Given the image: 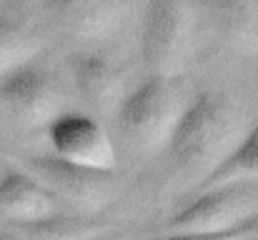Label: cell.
<instances>
[{
	"mask_svg": "<svg viewBox=\"0 0 258 240\" xmlns=\"http://www.w3.org/2000/svg\"><path fill=\"white\" fill-rule=\"evenodd\" d=\"M248 130L241 108L221 93H198L188 100L166 145L173 180L196 190Z\"/></svg>",
	"mask_w": 258,
	"mask_h": 240,
	"instance_id": "obj_1",
	"label": "cell"
},
{
	"mask_svg": "<svg viewBox=\"0 0 258 240\" xmlns=\"http://www.w3.org/2000/svg\"><path fill=\"white\" fill-rule=\"evenodd\" d=\"M188 100L178 78L143 80L136 90L125 93L115 113L123 138L138 153L166 150Z\"/></svg>",
	"mask_w": 258,
	"mask_h": 240,
	"instance_id": "obj_2",
	"label": "cell"
},
{
	"mask_svg": "<svg viewBox=\"0 0 258 240\" xmlns=\"http://www.w3.org/2000/svg\"><path fill=\"white\" fill-rule=\"evenodd\" d=\"M258 220V185H223L193 198L156 228V235H216Z\"/></svg>",
	"mask_w": 258,
	"mask_h": 240,
	"instance_id": "obj_3",
	"label": "cell"
},
{
	"mask_svg": "<svg viewBox=\"0 0 258 240\" xmlns=\"http://www.w3.org/2000/svg\"><path fill=\"white\" fill-rule=\"evenodd\" d=\"M20 168L30 173L38 183H43L48 193L60 203V208L66 205L73 215L95 218L115 200L118 193L115 173L81 168L55 158L53 153L25 155L20 158Z\"/></svg>",
	"mask_w": 258,
	"mask_h": 240,
	"instance_id": "obj_4",
	"label": "cell"
},
{
	"mask_svg": "<svg viewBox=\"0 0 258 240\" xmlns=\"http://www.w3.org/2000/svg\"><path fill=\"white\" fill-rule=\"evenodd\" d=\"M141 20V55L148 78H175L190 48L193 8L188 3H148Z\"/></svg>",
	"mask_w": 258,
	"mask_h": 240,
	"instance_id": "obj_5",
	"label": "cell"
},
{
	"mask_svg": "<svg viewBox=\"0 0 258 240\" xmlns=\"http://www.w3.org/2000/svg\"><path fill=\"white\" fill-rule=\"evenodd\" d=\"M45 138L55 158L100 173H115V145L103 123L90 113L63 110L45 125Z\"/></svg>",
	"mask_w": 258,
	"mask_h": 240,
	"instance_id": "obj_6",
	"label": "cell"
},
{
	"mask_svg": "<svg viewBox=\"0 0 258 240\" xmlns=\"http://www.w3.org/2000/svg\"><path fill=\"white\" fill-rule=\"evenodd\" d=\"M0 105L23 128H43L63 113V93L53 73L38 60L0 78Z\"/></svg>",
	"mask_w": 258,
	"mask_h": 240,
	"instance_id": "obj_7",
	"label": "cell"
},
{
	"mask_svg": "<svg viewBox=\"0 0 258 240\" xmlns=\"http://www.w3.org/2000/svg\"><path fill=\"white\" fill-rule=\"evenodd\" d=\"M71 75L81 98L98 113H118L125 98V80L118 63L103 50L71 55Z\"/></svg>",
	"mask_w": 258,
	"mask_h": 240,
	"instance_id": "obj_8",
	"label": "cell"
},
{
	"mask_svg": "<svg viewBox=\"0 0 258 240\" xmlns=\"http://www.w3.org/2000/svg\"><path fill=\"white\" fill-rule=\"evenodd\" d=\"M0 213L13 225H28L63 213L60 203L23 168H8L0 173Z\"/></svg>",
	"mask_w": 258,
	"mask_h": 240,
	"instance_id": "obj_9",
	"label": "cell"
},
{
	"mask_svg": "<svg viewBox=\"0 0 258 240\" xmlns=\"http://www.w3.org/2000/svg\"><path fill=\"white\" fill-rule=\"evenodd\" d=\"M60 25L68 35L81 43H105L120 33L128 20V3H103V0H66L53 5Z\"/></svg>",
	"mask_w": 258,
	"mask_h": 240,
	"instance_id": "obj_10",
	"label": "cell"
},
{
	"mask_svg": "<svg viewBox=\"0 0 258 240\" xmlns=\"http://www.w3.org/2000/svg\"><path fill=\"white\" fill-rule=\"evenodd\" d=\"M40 48H43L40 30L23 15L0 8V78L25 63H33Z\"/></svg>",
	"mask_w": 258,
	"mask_h": 240,
	"instance_id": "obj_11",
	"label": "cell"
},
{
	"mask_svg": "<svg viewBox=\"0 0 258 240\" xmlns=\"http://www.w3.org/2000/svg\"><path fill=\"white\" fill-rule=\"evenodd\" d=\"M258 185V120L248 125L243 138L233 145V150L221 160V165L193 190H211L223 185Z\"/></svg>",
	"mask_w": 258,
	"mask_h": 240,
	"instance_id": "obj_12",
	"label": "cell"
},
{
	"mask_svg": "<svg viewBox=\"0 0 258 240\" xmlns=\"http://www.w3.org/2000/svg\"><path fill=\"white\" fill-rule=\"evenodd\" d=\"M15 230L25 240H100L105 238L110 225L98 218L58 213V215L38 220V223L15 225Z\"/></svg>",
	"mask_w": 258,
	"mask_h": 240,
	"instance_id": "obj_13",
	"label": "cell"
},
{
	"mask_svg": "<svg viewBox=\"0 0 258 240\" xmlns=\"http://www.w3.org/2000/svg\"><path fill=\"white\" fill-rule=\"evenodd\" d=\"M218 30L238 53H258V5L253 3H218L216 8Z\"/></svg>",
	"mask_w": 258,
	"mask_h": 240,
	"instance_id": "obj_14",
	"label": "cell"
},
{
	"mask_svg": "<svg viewBox=\"0 0 258 240\" xmlns=\"http://www.w3.org/2000/svg\"><path fill=\"white\" fill-rule=\"evenodd\" d=\"M258 235V220L251 225H243L231 233H216V235H151L148 240H243Z\"/></svg>",
	"mask_w": 258,
	"mask_h": 240,
	"instance_id": "obj_15",
	"label": "cell"
},
{
	"mask_svg": "<svg viewBox=\"0 0 258 240\" xmlns=\"http://www.w3.org/2000/svg\"><path fill=\"white\" fill-rule=\"evenodd\" d=\"M0 240H25L15 228H10V230H0Z\"/></svg>",
	"mask_w": 258,
	"mask_h": 240,
	"instance_id": "obj_16",
	"label": "cell"
},
{
	"mask_svg": "<svg viewBox=\"0 0 258 240\" xmlns=\"http://www.w3.org/2000/svg\"><path fill=\"white\" fill-rule=\"evenodd\" d=\"M243 240H258V235H253V238H243Z\"/></svg>",
	"mask_w": 258,
	"mask_h": 240,
	"instance_id": "obj_17",
	"label": "cell"
},
{
	"mask_svg": "<svg viewBox=\"0 0 258 240\" xmlns=\"http://www.w3.org/2000/svg\"><path fill=\"white\" fill-rule=\"evenodd\" d=\"M100 240H103V238H100Z\"/></svg>",
	"mask_w": 258,
	"mask_h": 240,
	"instance_id": "obj_18",
	"label": "cell"
}]
</instances>
